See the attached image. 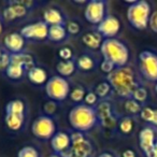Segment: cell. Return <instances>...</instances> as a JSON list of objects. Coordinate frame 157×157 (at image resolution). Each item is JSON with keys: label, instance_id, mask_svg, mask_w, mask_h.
I'll list each match as a JSON object with an SVG mask.
<instances>
[{"label": "cell", "instance_id": "obj_1", "mask_svg": "<svg viewBox=\"0 0 157 157\" xmlns=\"http://www.w3.org/2000/svg\"><path fill=\"white\" fill-rule=\"evenodd\" d=\"M112 86L113 93L122 99L131 98L133 92L142 85L136 70L131 66L117 68L105 78Z\"/></svg>", "mask_w": 157, "mask_h": 157}, {"label": "cell", "instance_id": "obj_2", "mask_svg": "<svg viewBox=\"0 0 157 157\" xmlns=\"http://www.w3.org/2000/svg\"><path fill=\"white\" fill-rule=\"evenodd\" d=\"M68 121L73 130L86 132L98 126L96 108L84 103L75 105L68 114Z\"/></svg>", "mask_w": 157, "mask_h": 157}, {"label": "cell", "instance_id": "obj_3", "mask_svg": "<svg viewBox=\"0 0 157 157\" xmlns=\"http://www.w3.org/2000/svg\"><path fill=\"white\" fill-rule=\"evenodd\" d=\"M102 59L111 61L116 68H122L128 66L130 58V51L125 42L117 38L105 39L100 48Z\"/></svg>", "mask_w": 157, "mask_h": 157}, {"label": "cell", "instance_id": "obj_4", "mask_svg": "<svg viewBox=\"0 0 157 157\" xmlns=\"http://www.w3.org/2000/svg\"><path fill=\"white\" fill-rule=\"evenodd\" d=\"M128 3L126 17L129 25L138 31L145 30L148 27L151 15L153 13L151 3L145 0H135Z\"/></svg>", "mask_w": 157, "mask_h": 157}, {"label": "cell", "instance_id": "obj_5", "mask_svg": "<svg viewBox=\"0 0 157 157\" xmlns=\"http://www.w3.org/2000/svg\"><path fill=\"white\" fill-rule=\"evenodd\" d=\"M35 66V59L28 53H11V63L6 70V75L10 80L17 81Z\"/></svg>", "mask_w": 157, "mask_h": 157}, {"label": "cell", "instance_id": "obj_6", "mask_svg": "<svg viewBox=\"0 0 157 157\" xmlns=\"http://www.w3.org/2000/svg\"><path fill=\"white\" fill-rule=\"evenodd\" d=\"M138 66L142 78L147 82H157V52L153 50H142L138 56Z\"/></svg>", "mask_w": 157, "mask_h": 157}, {"label": "cell", "instance_id": "obj_7", "mask_svg": "<svg viewBox=\"0 0 157 157\" xmlns=\"http://www.w3.org/2000/svg\"><path fill=\"white\" fill-rule=\"evenodd\" d=\"M71 87L66 78L60 75H54L48 78L45 84V94L51 100L61 102L69 97Z\"/></svg>", "mask_w": 157, "mask_h": 157}, {"label": "cell", "instance_id": "obj_8", "mask_svg": "<svg viewBox=\"0 0 157 157\" xmlns=\"http://www.w3.org/2000/svg\"><path fill=\"white\" fill-rule=\"evenodd\" d=\"M31 132L40 140H51L56 133V124L53 117L48 115H40L33 121L31 125Z\"/></svg>", "mask_w": 157, "mask_h": 157}, {"label": "cell", "instance_id": "obj_9", "mask_svg": "<svg viewBox=\"0 0 157 157\" xmlns=\"http://www.w3.org/2000/svg\"><path fill=\"white\" fill-rule=\"evenodd\" d=\"M108 15V1L103 0H90L84 9L85 20L95 26H98Z\"/></svg>", "mask_w": 157, "mask_h": 157}, {"label": "cell", "instance_id": "obj_10", "mask_svg": "<svg viewBox=\"0 0 157 157\" xmlns=\"http://www.w3.org/2000/svg\"><path fill=\"white\" fill-rule=\"evenodd\" d=\"M157 141V129L152 125H145L139 131V143L140 151L145 157H150L154 152L155 144Z\"/></svg>", "mask_w": 157, "mask_h": 157}, {"label": "cell", "instance_id": "obj_11", "mask_svg": "<svg viewBox=\"0 0 157 157\" xmlns=\"http://www.w3.org/2000/svg\"><path fill=\"white\" fill-rule=\"evenodd\" d=\"M7 7L3 9L2 16L6 22H12L16 18H22L28 14V10L35 6L33 1H8Z\"/></svg>", "mask_w": 157, "mask_h": 157}, {"label": "cell", "instance_id": "obj_12", "mask_svg": "<svg viewBox=\"0 0 157 157\" xmlns=\"http://www.w3.org/2000/svg\"><path fill=\"white\" fill-rule=\"evenodd\" d=\"M96 30L105 39H113L117 37L122 30V23L117 16L109 14L98 26H96Z\"/></svg>", "mask_w": 157, "mask_h": 157}, {"label": "cell", "instance_id": "obj_13", "mask_svg": "<svg viewBox=\"0 0 157 157\" xmlns=\"http://www.w3.org/2000/svg\"><path fill=\"white\" fill-rule=\"evenodd\" d=\"M48 28H50V26L46 23H44L43 21H39V22L31 23V24L24 26L21 29L20 33L25 39L43 40L48 39Z\"/></svg>", "mask_w": 157, "mask_h": 157}, {"label": "cell", "instance_id": "obj_14", "mask_svg": "<svg viewBox=\"0 0 157 157\" xmlns=\"http://www.w3.org/2000/svg\"><path fill=\"white\" fill-rule=\"evenodd\" d=\"M95 153L93 142L85 137L83 140L72 143L71 147L66 153L61 154V157H93Z\"/></svg>", "mask_w": 157, "mask_h": 157}, {"label": "cell", "instance_id": "obj_15", "mask_svg": "<svg viewBox=\"0 0 157 157\" xmlns=\"http://www.w3.org/2000/svg\"><path fill=\"white\" fill-rule=\"evenodd\" d=\"M72 145L70 133L67 131H57L51 139V146L54 153L61 155L66 153Z\"/></svg>", "mask_w": 157, "mask_h": 157}, {"label": "cell", "instance_id": "obj_16", "mask_svg": "<svg viewBox=\"0 0 157 157\" xmlns=\"http://www.w3.org/2000/svg\"><path fill=\"white\" fill-rule=\"evenodd\" d=\"M138 127V117L129 115H122L118 121L116 133L123 137H130L136 132Z\"/></svg>", "mask_w": 157, "mask_h": 157}, {"label": "cell", "instance_id": "obj_17", "mask_svg": "<svg viewBox=\"0 0 157 157\" xmlns=\"http://www.w3.org/2000/svg\"><path fill=\"white\" fill-rule=\"evenodd\" d=\"M95 108H96L97 118H98V125L105 121L109 120L111 116L115 115L116 113H118L116 107L110 99L100 100Z\"/></svg>", "mask_w": 157, "mask_h": 157}, {"label": "cell", "instance_id": "obj_18", "mask_svg": "<svg viewBox=\"0 0 157 157\" xmlns=\"http://www.w3.org/2000/svg\"><path fill=\"white\" fill-rule=\"evenodd\" d=\"M43 22L46 23L48 26H56V25L66 26L68 21L65 14L59 9L50 8L43 12Z\"/></svg>", "mask_w": 157, "mask_h": 157}, {"label": "cell", "instance_id": "obj_19", "mask_svg": "<svg viewBox=\"0 0 157 157\" xmlns=\"http://www.w3.org/2000/svg\"><path fill=\"white\" fill-rule=\"evenodd\" d=\"M81 41L88 50L90 51H100L101 45H102L105 38L100 35L97 30L87 31V33H83L81 38Z\"/></svg>", "mask_w": 157, "mask_h": 157}, {"label": "cell", "instance_id": "obj_20", "mask_svg": "<svg viewBox=\"0 0 157 157\" xmlns=\"http://www.w3.org/2000/svg\"><path fill=\"white\" fill-rule=\"evenodd\" d=\"M5 46L10 53H22L25 46V38L20 33H9L5 38Z\"/></svg>", "mask_w": 157, "mask_h": 157}, {"label": "cell", "instance_id": "obj_21", "mask_svg": "<svg viewBox=\"0 0 157 157\" xmlns=\"http://www.w3.org/2000/svg\"><path fill=\"white\" fill-rule=\"evenodd\" d=\"M75 63H76V68H78L80 71L92 72L96 69L97 66L100 63H98V59L93 54L84 53V54L80 55V56L75 59Z\"/></svg>", "mask_w": 157, "mask_h": 157}, {"label": "cell", "instance_id": "obj_22", "mask_svg": "<svg viewBox=\"0 0 157 157\" xmlns=\"http://www.w3.org/2000/svg\"><path fill=\"white\" fill-rule=\"evenodd\" d=\"M27 78H28L29 82L35 84V85H42L44 83L46 84V82L48 81L46 70L41 67H37V66L31 68L27 72Z\"/></svg>", "mask_w": 157, "mask_h": 157}, {"label": "cell", "instance_id": "obj_23", "mask_svg": "<svg viewBox=\"0 0 157 157\" xmlns=\"http://www.w3.org/2000/svg\"><path fill=\"white\" fill-rule=\"evenodd\" d=\"M123 111H124V115H129V116H135V117H139L140 113H141L142 109L144 108L143 105H141L140 102L136 101L132 98L128 99H123Z\"/></svg>", "mask_w": 157, "mask_h": 157}, {"label": "cell", "instance_id": "obj_24", "mask_svg": "<svg viewBox=\"0 0 157 157\" xmlns=\"http://www.w3.org/2000/svg\"><path fill=\"white\" fill-rule=\"evenodd\" d=\"M76 63L75 60H59L56 65V71L58 75L63 78H69L73 75L76 71Z\"/></svg>", "mask_w": 157, "mask_h": 157}, {"label": "cell", "instance_id": "obj_25", "mask_svg": "<svg viewBox=\"0 0 157 157\" xmlns=\"http://www.w3.org/2000/svg\"><path fill=\"white\" fill-rule=\"evenodd\" d=\"M68 33L66 26H60V25H56V26H50L48 28V40L51 42H59L65 41L68 38Z\"/></svg>", "mask_w": 157, "mask_h": 157}, {"label": "cell", "instance_id": "obj_26", "mask_svg": "<svg viewBox=\"0 0 157 157\" xmlns=\"http://www.w3.org/2000/svg\"><path fill=\"white\" fill-rule=\"evenodd\" d=\"M139 118L145 122L147 125L157 127V108L150 105H144L141 113H140Z\"/></svg>", "mask_w": 157, "mask_h": 157}, {"label": "cell", "instance_id": "obj_27", "mask_svg": "<svg viewBox=\"0 0 157 157\" xmlns=\"http://www.w3.org/2000/svg\"><path fill=\"white\" fill-rule=\"evenodd\" d=\"M94 92L96 93V95L98 96L99 100H105V99H110L111 96L114 94L112 86L107 80L100 81L96 84L94 88Z\"/></svg>", "mask_w": 157, "mask_h": 157}, {"label": "cell", "instance_id": "obj_28", "mask_svg": "<svg viewBox=\"0 0 157 157\" xmlns=\"http://www.w3.org/2000/svg\"><path fill=\"white\" fill-rule=\"evenodd\" d=\"M5 123L7 127L12 131H18L22 129L25 123V115H14L6 113Z\"/></svg>", "mask_w": 157, "mask_h": 157}, {"label": "cell", "instance_id": "obj_29", "mask_svg": "<svg viewBox=\"0 0 157 157\" xmlns=\"http://www.w3.org/2000/svg\"><path fill=\"white\" fill-rule=\"evenodd\" d=\"M6 113L14 115H25V103L21 99H13L6 105Z\"/></svg>", "mask_w": 157, "mask_h": 157}, {"label": "cell", "instance_id": "obj_30", "mask_svg": "<svg viewBox=\"0 0 157 157\" xmlns=\"http://www.w3.org/2000/svg\"><path fill=\"white\" fill-rule=\"evenodd\" d=\"M86 93H87L86 88L83 85H81V84H78V85H75L74 87L71 88L69 98L72 102L76 103V105H81L82 102H84Z\"/></svg>", "mask_w": 157, "mask_h": 157}, {"label": "cell", "instance_id": "obj_31", "mask_svg": "<svg viewBox=\"0 0 157 157\" xmlns=\"http://www.w3.org/2000/svg\"><path fill=\"white\" fill-rule=\"evenodd\" d=\"M131 98L135 99L138 102H140L141 105H147V102H148V100H150V94H148L147 88H146L143 84L140 85L139 87L133 92Z\"/></svg>", "mask_w": 157, "mask_h": 157}, {"label": "cell", "instance_id": "obj_32", "mask_svg": "<svg viewBox=\"0 0 157 157\" xmlns=\"http://www.w3.org/2000/svg\"><path fill=\"white\" fill-rule=\"evenodd\" d=\"M66 29L69 36H78L81 33L82 25L78 21H68L66 25Z\"/></svg>", "mask_w": 157, "mask_h": 157}, {"label": "cell", "instance_id": "obj_33", "mask_svg": "<svg viewBox=\"0 0 157 157\" xmlns=\"http://www.w3.org/2000/svg\"><path fill=\"white\" fill-rule=\"evenodd\" d=\"M17 157H40V154L37 148L33 146H23L17 153Z\"/></svg>", "mask_w": 157, "mask_h": 157}, {"label": "cell", "instance_id": "obj_34", "mask_svg": "<svg viewBox=\"0 0 157 157\" xmlns=\"http://www.w3.org/2000/svg\"><path fill=\"white\" fill-rule=\"evenodd\" d=\"M57 109H58V103L54 100H48L43 105L44 113H45V115L51 116V117H53L56 114Z\"/></svg>", "mask_w": 157, "mask_h": 157}, {"label": "cell", "instance_id": "obj_35", "mask_svg": "<svg viewBox=\"0 0 157 157\" xmlns=\"http://www.w3.org/2000/svg\"><path fill=\"white\" fill-rule=\"evenodd\" d=\"M99 69L102 73H105V75H109V74L113 73L117 68L114 63H112L111 61L105 60V59H102L99 63Z\"/></svg>", "mask_w": 157, "mask_h": 157}, {"label": "cell", "instance_id": "obj_36", "mask_svg": "<svg viewBox=\"0 0 157 157\" xmlns=\"http://www.w3.org/2000/svg\"><path fill=\"white\" fill-rule=\"evenodd\" d=\"M99 101L100 100H99L98 96H97L96 93H95L94 90H87L83 103L86 105H90V107H96L97 103H98Z\"/></svg>", "mask_w": 157, "mask_h": 157}, {"label": "cell", "instance_id": "obj_37", "mask_svg": "<svg viewBox=\"0 0 157 157\" xmlns=\"http://www.w3.org/2000/svg\"><path fill=\"white\" fill-rule=\"evenodd\" d=\"M58 56L61 60H73V50L70 46H63L59 48Z\"/></svg>", "mask_w": 157, "mask_h": 157}, {"label": "cell", "instance_id": "obj_38", "mask_svg": "<svg viewBox=\"0 0 157 157\" xmlns=\"http://www.w3.org/2000/svg\"><path fill=\"white\" fill-rule=\"evenodd\" d=\"M11 63V53L3 51L1 56H0V71H5L9 68Z\"/></svg>", "mask_w": 157, "mask_h": 157}, {"label": "cell", "instance_id": "obj_39", "mask_svg": "<svg viewBox=\"0 0 157 157\" xmlns=\"http://www.w3.org/2000/svg\"><path fill=\"white\" fill-rule=\"evenodd\" d=\"M148 28L151 29L153 33L157 35V9L154 10L151 15L150 18V23H148Z\"/></svg>", "mask_w": 157, "mask_h": 157}, {"label": "cell", "instance_id": "obj_40", "mask_svg": "<svg viewBox=\"0 0 157 157\" xmlns=\"http://www.w3.org/2000/svg\"><path fill=\"white\" fill-rule=\"evenodd\" d=\"M120 157H138V154L132 147H126L121 153Z\"/></svg>", "mask_w": 157, "mask_h": 157}, {"label": "cell", "instance_id": "obj_41", "mask_svg": "<svg viewBox=\"0 0 157 157\" xmlns=\"http://www.w3.org/2000/svg\"><path fill=\"white\" fill-rule=\"evenodd\" d=\"M97 157H117L113 154L112 152H109V151H105V152L100 153Z\"/></svg>", "mask_w": 157, "mask_h": 157}, {"label": "cell", "instance_id": "obj_42", "mask_svg": "<svg viewBox=\"0 0 157 157\" xmlns=\"http://www.w3.org/2000/svg\"><path fill=\"white\" fill-rule=\"evenodd\" d=\"M48 157H61V156H60V155H58V154H56V153H53V154L48 155Z\"/></svg>", "mask_w": 157, "mask_h": 157}, {"label": "cell", "instance_id": "obj_43", "mask_svg": "<svg viewBox=\"0 0 157 157\" xmlns=\"http://www.w3.org/2000/svg\"><path fill=\"white\" fill-rule=\"evenodd\" d=\"M2 22H1V20H0V35H1V33H2Z\"/></svg>", "mask_w": 157, "mask_h": 157}, {"label": "cell", "instance_id": "obj_44", "mask_svg": "<svg viewBox=\"0 0 157 157\" xmlns=\"http://www.w3.org/2000/svg\"><path fill=\"white\" fill-rule=\"evenodd\" d=\"M154 154H156L157 155V141H156V144H155V147H154Z\"/></svg>", "mask_w": 157, "mask_h": 157}, {"label": "cell", "instance_id": "obj_45", "mask_svg": "<svg viewBox=\"0 0 157 157\" xmlns=\"http://www.w3.org/2000/svg\"><path fill=\"white\" fill-rule=\"evenodd\" d=\"M154 90H155V93H156V95H157V82L155 83V86H154Z\"/></svg>", "mask_w": 157, "mask_h": 157}, {"label": "cell", "instance_id": "obj_46", "mask_svg": "<svg viewBox=\"0 0 157 157\" xmlns=\"http://www.w3.org/2000/svg\"><path fill=\"white\" fill-rule=\"evenodd\" d=\"M150 157H157V155L156 154H154V153H153V154L152 155H151V156Z\"/></svg>", "mask_w": 157, "mask_h": 157}, {"label": "cell", "instance_id": "obj_47", "mask_svg": "<svg viewBox=\"0 0 157 157\" xmlns=\"http://www.w3.org/2000/svg\"><path fill=\"white\" fill-rule=\"evenodd\" d=\"M2 52H3V51L1 50V48H0V56H1V54H2Z\"/></svg>", "mask_w": 157, "mask_h": 157}, {"label": "cell", "instance_id": "obj_48", "mask_svg": "<svg viewBox=\"0 0 157 157\" xmlns=\"http://www.w3.org/2000/svg\"><path fill=\"white\" fill-rule=\"evenodd\" d=\"M156 128H157V127H156Z\"/></svg>", "mask_w": 157, "mask_h": 157}]
</instances>
